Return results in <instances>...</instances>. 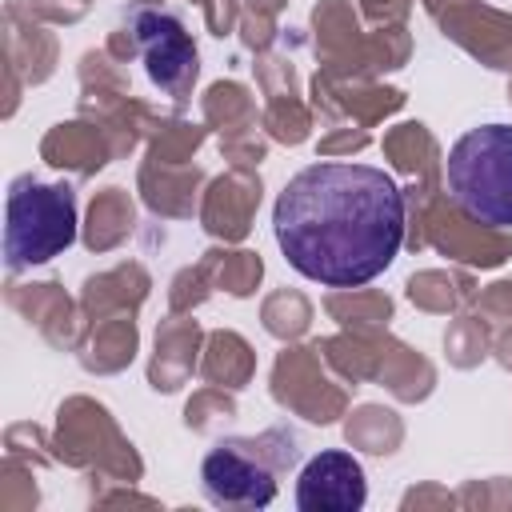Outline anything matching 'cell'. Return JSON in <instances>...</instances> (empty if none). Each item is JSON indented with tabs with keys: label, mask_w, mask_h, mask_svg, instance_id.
I'll return each mask as SVG.
<instances>
[{
	"label": "cell",
	"mask_w": 512,
	"mask_h": 512,
	"mask_svg": "<svg viewBox=\"0 0 512 512\" xmlns=\"http://www.w3.org/2000/svg\"><path fill=\"white\" fill-rule=\"evenodd\" d=\"M132 32H136V44L144 52L148 76L164 92H180L188 80H196V48H192V40L176 16L144 8L132 16Z\"/></svg>",
	"instance_id": "8992f818"
},
{
	"label": "cell",
	"mask_w": 512,
	"mask_h": 512,
	"mask_svg": "<svg viewBox=\"0 0 512 512\" xmlns=\"http://www.w3.org/2000/svg\"><path fill=\"white\" fill-rule=\"evenodd\" d=\"M452 204L488 228H512V124L468 128L448 148Z\"/></svg>",
	"instance_id": "7a4b0ae2"
},
{
	"label": "cell",
	"mask_w": 512,
	"mask_h": 512,
	"mask_svg": "<svg viewBox=\"0 0 512 512\" xmlns=\"http://www.w3.org/2000/svg\"><path fill=\"white\" fill-rule=\"evenodd\" d=\"M200 480L212 504L268 508L276 500V468L256 452V444L244 440H220L204 456Z\"/></svg>",
	"instance_id": "277c9868"
},
{
	"label": "cell",
	"mask_w": 512,
	"mask_h": 512,
	"mask_svg": "<svg viewBox=\"0 0 512 512\" xmlns=\"http://www.w3.org/2000/svg\"><path fill=\"white\" fill-rule=\"evenodd\" d=\"M76 240V196L68 184H44L20 176L8 188L4 216V256L8 268L48 264Z\"/></svg>",
	"instance_id": "3957f363"
},
{
	"label": "cell",
	"mask_w": 512,
	"mask_h": 512,
	"mask_svg": "<svg viewBox=\"0 0 512 512\" xmlns=\"http://www.w3.org/2000/svg\"><path fill=\"white\" fill-rule=\"evenodd\" d=\"M368 500L364 468L344 448L316 452L296 476V508L300 512H356Z\"/></svg>",
	"instance_id": "5b68a950"
},
{
	"label": "cell",
	"mask_w": 512,
	"mask_h": 512,
	"mask_svg": "<svg viewBox=\"0 0 512 512\" xmlns=\"http://www.w3.org/2000/svg\"><path fill=\"white\" fill-rule=\"evenodd\" d=\"M284 260L328 288L376 280L404 240V192L372 164L320 160L300 168L272 208Z\"/></svg>",
	"instance_id": "6da1fadb"
}]
</instances>
